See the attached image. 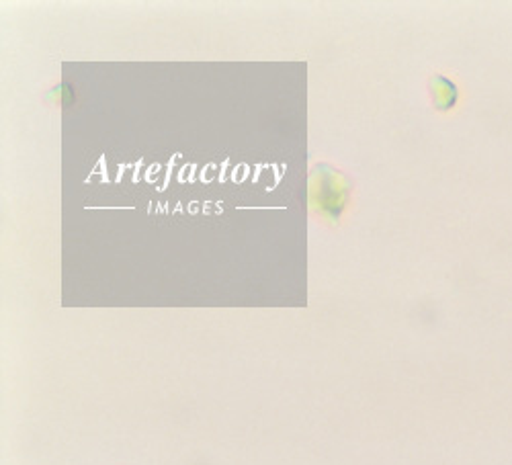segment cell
Masks as SVG:
<instances>
[{"label": "cell", "instance_id": "1", "mask_svg": "<svg viewBox=\"0 0 512 465\" xmlns=\"http://www.w3.org/2000/svg\"><path fill=\"white\" fill-rule=\"evenodd\" d=\"M351 185L347 177L328 164H318L310 181V201L328 222H338L349 205Z\"/></svg>", "mask_w": 512, "mask_h": 465}, {"label": "cell", "instance_id": "2", "mask_svg": "<svg viewBox=\"0 0 512 465\" xmlns=\"http://www.w3.org/2000/svg\"><path fill=\"white\" fill-rule=\"evenodd\" d=\"M433 95H435V103L441 107V109H445V107H449V105H453L455 103V87L453 84L449 82V80H445V78H435L433 80Z\"/></svg>", "mask_w": 512, "mask_h": 465}]
</instances>
